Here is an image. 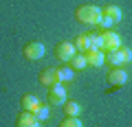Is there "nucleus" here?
<instances>
[{"label":"nucleus","mask_w":132,"mask_h":127,"mask_svg":"<svg viewBox=\"0 0 132 127\" xmlns=\"http://www.w3.org/2000/svg\"><path fill=\"white\" fill-rule=\"evenodd\" d=\"M38 81L40 85H44V88H51V85L60 83V77H57V68H42L38 75Z\"/></svg>","instance_id":"423d86ee"},{"label":"nucleus","mask_w":132,"mask_h":127,"mask_svg":"<svg viewBox=\"0 0 132 127\" xmlns=\"http://www.w3.org/2000/svg\"><path fill=\"white\" fill-rule=\"evenodd\" d=\"M71 64H73V70H84V68L88 66V59H86L84 53H79V55H75L71 59Z\"/></svg>","instance_id":"2eb2a0df"},{"label":"nucleus","mask_w":132,"mask_h":127,"mask_svg":"<svg viewBox=\"0 0 132 127\" xmlns=\"http://www.w3.org/2000/svg\"><path fill=\"white\" fill-rule=\"evenodd\" d=\"M60 127H84V125H81L79 116H66V118H62Z\"/></svg>","instance_id":"a211bd4d"},{"label":"nucleus","mask_w":132,"mask_h":127,"mask_svg":"<svg viewBox=\"0 0 132 127\" xmlns=\"http://www.w3.org/2000/svg\"><path fill=\"white\" fill-rule=\"evenodd\" d=\"M62 108H64V114H66V116H79V114H81V105L77 103V101L66 99V103L62 105Z\"/></svg>","instance_id":"ddd939ff"},{"label":"nucleus","mask_w":132,"mask_h":127,"mask_svg":"<svg viewBox=\"0 0 132 127\" xmlns=\"http://www.w3.org/2000/svg\"><path fill=\"white\" fill-rule=\"evenodd\" d=\"M35 116H38V121H40V123L46 121V118H51V108H48V105H40L38 112H35Z\"/></svg>","instance_id":"6ab92c4d"},{"label":"nucleus","mask_w":132,"mask_h":127,"mask_svg":"<svg viewBox=\"0 0 132 127\" xmlns=\"http://www.w3.org/2000/svg\"><path fill=\"white\" fill-rule=\"evenodd\" d=\"M101 13H104V15H108V18L112 20L114 24H117V22H121V18H123L121 9H119L117 5H106V7H101Z\"/></svg>","instance_id":"f8f14e48"},{"label":"nucleus","mask_w":132,"mask_h":127,"mask_svg":"<svg viewBox=\"0 0 132 127\" xmlns=\"http://www.w3.org/2000/svg\"><path fill=\"white\" fill-rule=\"evenodd\" d=\"M84 55H86V59H88V66L101 68L106 64V53L104 51H86Z\"/></svg>","instance_id":"6e6552de"},{"label":"nucleus","mask_w":132,"mask_h":127,"mask_svg":"<svg viewBox=\"0 0 132 127\" xmlns=\"http://www.w3.org/2000/svg\"><path fill=\"white\" fill-rule=\"evenodd\" d=\"M101 40H104V53H110V51H117V48H121V37H119L117 31H110V28H106L104 33H101Z\"/></svg>","instance_id":"39448f33"},{"label":"nucleus","mask_w":132,"mask_h":127,"mask_svg":"<svg viewBox=\"0 0 132 127\" xmlns=\"http://www.w3.org/2000/svg\"><path fill=\"white\" fill-rule=\"evenodd\" d=\"M121 51H123V57H126V64H130L132 61V51L128 46H121Z\"/></svg>","instance_id":"412c9836"},{"label":"nucleus","mask_w":132,"mask_h":127,"mask_svg":"<svg viewBox=\"0 0 132 127\" xmlns=\"http://www.w3.org/2000/svg\"><path fill=\"white\" fill-rule=\"evenodd\" d=\"M75 55H77V48H75V44H73V42H60L55 46V57L60 61H66V64H68Z\"/></svg>","instance_id":"20e7f679"},{"label":"nucleus","mask_w":132,"mask_h":127,"mask_svg":"<svg viewBox=\"0 0 132 127\" xmlns=\"http://www.w3.org/2000/svg\"><path fill=\"white\" fill-rule=\"evenodd\" d=\"M112 24H114V22L108 18V15H101V22H99V26H104V28H110Z\"/></svg>","instance_id":"aec40b11"},{"label":"nucleus","mask_w":132,"mask_h":127,"mask_svg":"<svg viewBox=\"0 0 132 127\" xmlns=\"http://www.w3.org/2000/svg\"><path fill=\"white\" fill-rule=\"evenodd\" d=\"M73 44H75V48H77V51H81V53H86V51L90 48V40H88V35H77V40H75Z\"/></svg>","instance_id":"dca6fc26"},{"label":"nucleus","mask_w":132,"mask_h":127,"mask_svg":"<svg viewBox=\"0 0 132 127\" xmlns=\"http://www.w3.org/2000/svg\"><path fill=\"white\" fill-rule=\"evenodd\" d=\"M46 99H48V105H64L66 103V88L64 83H55L51 88H46Z\"/></svg>","instance_id":"7ed1b4c3"},{"label":"nucleus","mask_w":132,"mask_h":127,"mask_svg":"<svg viewBox=\"0 0 132 127\" xmlns=\"http://www.w3.org/2000/svg\"><path fill=\"white\" fill-rule=\"evenodd\" d=\"M44 53H46V46H44L42 42H29L27 46L22 48L24 59H29V61H38V59H42Z\"/></svg>","instance_id":"f03ea898"},{"label":"nucleus","mask_w":132,"mask_h":127,"mask_svg":"<svg viewBox=\"0 0 132 127\" xmlns=\"http://www.w3.org/2000/svg\"><path fill=\"white\" fill-rule=\"evenodd\" d=\"M20 103H22V110H24V112H33V114L38 112V108L42 105V103H40V99L35 96V94H24Z\"/></svg>","instance_id":"9d476101"},{"label":"nucleus","mask_w":132,"mask_h":127,"mask_svg":"<svg viewBox=\"0 0 132 127\" xmlns=\"http://www.w3.org/2000/svg\"><path fill=\"white\" fill-rule=\"evenodd\" d=\"M57 77H60V83H68V81H73L75 79V70L73 68H68V66H64V68H57Z\"/></svg>","instance_id":"4468645a"},{"label":"nucleus","mask_w":132,"mask_h":127,"mask_svg":"<svg viewBox=\"0 0 132 127\" xmlns=\"http://www.w3.org/2000/svg\"><path fill=\"white\" fill-rule=\"evenodd\" d=\"M88 40H90L88 51H104V40H101V35H88Z\"/></svg>","instance_id":"f3484780"},{"label":"nucleus","mask_w":132,"mask_h":127,"mask_svg":"<svg viewBox=\"0 0 132 127\" xmlns=\"http://www.w3.org/2000/svg\"><path fill=\"white\" fill-rule=\"evenodd\" d=\"M106 64H110L112 68H121L123 64H126L123 51H121V48H117V51H110V53H106Z\"/></svg>","instance_id":"1a4fd4ad"},{"label":"nucleus","mask_w":132,"mask_h":127,"mask_svg":"<svg viewBox=\"0 0 132 127\" xmlns=\"http://www.w3.org/2000/svg\"><path fill=\"white\" fill-rule=\"evenodd\" d=\"M15 127H40V121L33 112H22L15 118Z\"/></svg>","instance_id":"0eeeda50"},{"label":"nucleus","mask_w":132,"mask_h":127,"mask_svg":"<svg viewBox=\"0 0 132 127\" xmlns=\"http://www.w3.org/2000/svg\"><path fill=\"white\" fill-rule=\"evenodd\" d=\"M108 81L112 85H123V83H128V72L123 68H112L108 72Z\"/></svg>","instance_id":"9b49d317"},{"label":"nucleus","mask_w":132,"mask_h":127,"mask_svg":"<svg viewBox=\"0 0 132 127\" xmlns=\"http://www.w3.org/2000/svg\"><path fill=\"white\" fill-rule=\"evenodd\" d=\"M101 15H104L101 13V7H95V5H81V7H77V11H75L77 22L90 24V26H99Z\"/></svg>","instance_id":"f257e3e1"}]
</instances>
